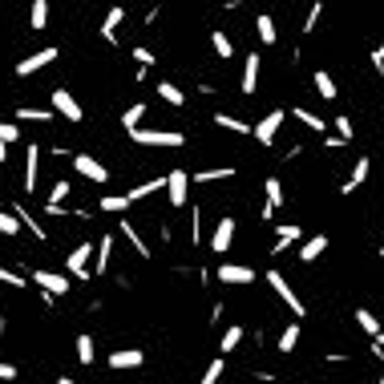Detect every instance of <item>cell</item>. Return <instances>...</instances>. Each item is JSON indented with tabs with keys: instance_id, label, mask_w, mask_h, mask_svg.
<instances>
[{
	"instance_id": "7",
	"label": "cell",
	"mask_w": 384,
	"mask_h": 384,
	"mask_svg": "<svg viewBox=\"0 0 384 384\" xmlns=\"http://www.w3.org/2000/svg\"><path fill=\"white\" fill-rule=\"evenodd\" d=\"M283 122H287V114L283 110H271L267 118H259V126H251V138H255L259 146H275V133H279Z\"/></svg>"
},
{
	"instance_id": "50",
	"label": "cell",
	"mask_w": 384,
	"mask_h": 384,
	"mask_svg": "<svg viewBox=\"0 0 384 384\" xmlns=\"http://www.w3.org/2000/svg\"><path fill=\"white\" fill-rule=\"evenodd\" d=\"M381 384H384V372H381Z\"/></svg>"
},
{
	"instance_id": "33",
	"label": "cell",
	"mask_w": 384,
	"mask_h": 384,
	"mask_svg": "<svg viewBox=\"0 0 384 384\" xmlns=\"http://www.w3.org/2000/svg\"><path fill=\"white\" fill-rule=\"evenodd\" d=\"M142 118H146V105H142V101H138V105H129L126 114H122V126H126V133L142 129Z\"/></svg>"
},
{
	"instance_id": "24",
	"label": "cell",
	"mask_w": 384,
	"mask_h": 384,
	"mask_svg": "<svg viewBox=\"0 0 384 384\" xmlns=\"http://www.w3.org/2000/svg\"><path fill=\"white\" fill-rule=\"evenodd\" d=\"M154 89H158V97H162L166 105H174V110H182V105H186V93L174 86V81H158Z\"/></svg>"
},
{
	"instance_id": "36",
	"label": "cell",
	"mask_w": 384,
	"mask_h": 384,
	"mask_svg": "<svg viewBox=\"0 0 384 384\" xmlns=\"http://www.w3.org/2000/svg\"><path fill=\"white\" fill-rule=\"evenodd\" d=\"M101 211H105V214H122V211H129V199H126V194H105V199H101Z\"/></svg>"
},
{
	"instance_id": "23",
	"label": "cell",
	"mask_w": 384,
	"mask_h": 384,
	"mask_svg": "<svg viewBox=\"0 0 384 384\" xmlns=\"http://www.w3.org/2000/svg\"><path fill=\"white\" fill-rule=\"evenodd\" d=\"M292 118H296V122H303L311 133H324V129L332 126V122H324L320 114H311V110H303V105H296V110H292Z\"/></svg>"
},
{
	"instance_id": "49",
	"label": "cell",
	"mask_w": 384,
	"mask_h": 384,
	"mask_svg": "<svg viewBox=\"0 0 384 384\" xmlns=\"http://www.w3.org/2000/svg\"><path fill=\"white\" fill-rule=\"evenodd\" d=\"M372 348H381V352H384V332L376 336V340H372Z\"/></svg>"
},
{
	"instance_id": "8",
	"label": "cell",
	"mask_w": 384,
	"mask_h": 384,
	"mask_svg": "<svg viewBox=\"0 0 384 384\" xmlns=\"http://www.w3.org/2000/svg\"><path fill=\"white\" fill-rule=\"evenodd\" d=\"M57 57H61V49H57V44H49V49H37L33 57L16 61V77H33V73H41L44 65H53Z\"/></svg>"
},
{
	"instance_id": "25",
	"label": "cell",
	"mask_w": 384,
	"mask_h": 384,
	"mask_svg": "<svg viewBox=\"0 0 384 384\" xmlns=\"http://www.w3.org/2000/svg\"><path fill=\"white\" fill-rule=\"evenodd\" d=\"M255 29H259V41H263V44H275V41H279V33H275V16H271V12H259V16H255Z\"/></svg>"
},
{
	"instance_id": "40",
	"label": "cell",
	"mask_w": 384,
	"mask_h": 384,
	"mask_svg": "<svg viewBox=\"0 0 384 384\" xmlns=\"http://www.w3.org/2000/svg\"><path fill=\"white\" fill-rule=\"evenodd\" d=\"M69 190H73V186H69L65 178H61V182H53V190H49V203H53V207H61V203L69 199Z\"/></svg>"
},
{
	"instance_id": "4",
	"label": "cell",
	"mask_w": 384,
	"mask_h": 384,
	"mask_svg": "<svg viewBox=\"0 0 384 384\" xmlns=\"http://www.w3.org/2000/svg\"><path fill=\"white\" fill-rule=\"evenodd\" d=\"M166 199H170L174 211H182L190 203V174L186 170H170L166 174Z\"/></svg>"
},
{
	"instance_id": "44",
	"label": "cell",
	"mask_w": 384,
	"mask_h": 384,
	"mask_svg": "<svg viewBox=\"0 0 384 384\" xmlns=\"http://www.w3.org/2000/svg\"><path fill=\"white\" fill-rule=\"evenodd\" d=\"M320 12H324V4H320V0H316V4H311V8H307V16H303V33H311V29H316V25H320Z\"/></svg>"
},
{
	"instance_id": "28",
	"label": "cell",
	"mask_w": 384,
	"mask_h": 384,
	"mask_svg": "<svg viewBox=\"0 0 384 384\" xmlns=\"http://www.w3.org/2000/svg\"><path fill=\"white\" fill-rule=\"evenodd\" d=\"M296 344H299V320H292V324L283 328V336H279V348H275V352L292 356V352H296Z\"/></svg>"
},
{
	"instance_id": "26",
	"label": "cell",
	"mask_w": 384,
	"mask_h": 384,
	"mask_svg": "<svg viewBox=\"0 0 384 384\" xmlns=\"http://www.w3.org/2000/svg\"><path fill=\"white\" fill-rule=\"evenodd\" d=\"M356 328H360V332H368L372 340H376V336L384 332V328H381V320H376V316H372L368 307H356Z\"/></svg>"
},
{
	"instance_id": "18",
	"label": "cell",
	"mask_w": 384,
	"mask_h": 384,
	"mask_svg": "<svg viewBox=\"0 0 384 384\" xmlns=\"http://www.w3.org/2000/svg\"><path fill=\"white\" fill-rule=\"evenodd\" d=\"M243 93H255L259 89V53H247V61H243V81H239Z\"/></svg>"
},
{
	"instance_id": "38",
	"label": "cell",
	"mask_w": 384,
	"mask_h": 384,
	"mask_svg": "<svg viewBox=\"0 0 384 384\" xmlns=\"http://www.w3.org/2000/svg\"><path fill=\"white\" fill-rule=\"evenodd\" d=\"M77 360H81V364H93V360H97V352H93V336H77Z\"/></svg>"
},
{
	"instance_id": "21",
	"label": "cell",
	"mask_w": 384,
	"mask_h": 384,
	"mask_svg": "<svg viewBox=\"0 0 384 384\" xmlns=\"http://www.w3.org/2000/svg\"><path fill=\"white\" fill-rule=\"evenodd\" d=\"M324 251H328V235H311V239L299 247V259H303V263H316Z\"/></svg>"
},
{
	"instance_id": "31",
	"label": "cell",
	"mask_w": 384,
	"mask_h": 384,
	"mask_svg": "<svg viewBox=\"0 0 384 384\" xmlns=\"http://www.w3.org/2000/svg\"><path fill=\"white\" fill-rule=\"evenodd\" d=\"M29 25L41 33V29H49V0H33V12H29Z\"/></svg>"
},
{
	"instance_id": "11",
	"label": "cell",
	"mask_w": 384,
	"mask_h": 384,
	"mask_svg": "<svg viewBox=\"0 0 384 384\" xmlns=\"http://www.w3.org/2000/svg\"><path fill=\"white\" fill-rule=\"evenodd\" d=\"M126 21V8L122 4H114L110 12H105V21H101V41L110 44V49H118V25Z\"/></svg>"
},
{
	"instance_id": "29",
	"label": "cell",
	"mask_w": 384,
	"mask_h": 384,
	"mask_svg": "<svg viewBox=\"0 0 384 384\" xmlns=\"http://www.w3.org/2000/svg\"><path fill=\"white\" fill-rule=\"evenodd\" d=\"M93 255H97V275H105V271H110V255H114V235H105V239L97 243Z\"/></svg>"
},
{
	"instance_id": "43",
	"label": "cell",
	"mask_w": 384,
	"mask_h": 384,
	"mask_svg": "<svg viewBox=\"0 0 384 384\" xmlns=\"http://www.w3.org/2000/svg\"><path fill=\"white\" fill-rule=\"evenodd\" d=\"M16 231H21V222L12 218V211H0V235H8V239H12Z\"/></svg>"
},
{
	"instance_id": "20",
	"label": "cell",
	"mask_w": 384,
	"mask_h": 384,
	"mask_svg": "<svg viewBox=\"0 0 384 384\" xmlns=\"http://www.w3.org/2000/svg\"><path fill=\"white\" fill-rule=\"evenodd\" d=\"M311 86H316V93H320L324 101H336V97H340V89H336V81H332V73H324V69H316Z\"/></svg>"
},
{
	"instance_id": "46",
	"label": "cell",
	"mask_w": 384,
	"mask_h": 384,
	"mask_svg": "<svg viewBox=\"0 0 384 384\" xmlns=\"http://www.w3.org/2000/svg\"><path fill=\"white\" fill-rule=\"evenodd\" d=\"M372 69H376V73L384 77V41L376 44V49H372Z\"/></svg>"
},
{
	"instance_id": "3",
	"label": "cell",
	"mask_w": 384,
	"mask_h": 384,
	"mask_svg": "<svg viewBox=\"0 0 384 384\" xmlns=\"http://www.w3.org/2000/svg\"><path fill=\"white\" fill-rule=\"evenodd\" d=\"M53 114H57V118H65V122H81V118H86L81 101H77V97H73L65 86L53 89Z\"/></svg>"
},
{
	"instance_id": "39",
	"label": "cell",
	"mask_w": 384,
	"mask_h": 384,
	"mask_svg": "<svg viewBox=\"0 0 384 384\" xmlns=\"http://www.w3.org/2000/svg\"><path fill=\"white\" fill-rule=\"evenodd\" d=\"M129 57L138 61V69H150V65H154V53H150L146 44H133V49H129Z\"/></svg>"
},
{
	"instance_id": "32",
	"label": "cell",
	"mask_w": 384,
	"mask_h": 384,
	"mask_svg": "<svg viewBox=\"0 0 384 384\" xmlns=\"http://www.w3.org/2000/svg\"><path fill=\"white\" fill-rule=\"evenodd\" d=\"M57 114L53 110H33V105H21L16 110V122H53Z\"/></svg>"
},
{
	"instance_id": "45",
	"label": "cell",
	"mask_w": 384,
	"mask_h": 384,
	"mask_svg": "<svg viewBox=\"0 0 384 384\" xmlns=\"http://www.w3.org/2000/svg\"><path fill=\"white\" fill-rule=\"evenodd\" d=\"M16 138H21L16 122H0V146H8V142H16Z\"/></svg>"
},
{
	"instance_id": "47",
	"label": "cell",
	"mask_w": 384,
	"mask_h": 384,
	"mask_svg": "<svg viewBox=\"0 0 384 384\" xmlns=\"http://www.w3.org/2000/svg\"><path fill=\"white\" fill-rule=\"evenodd\" d=\"M16 376H21L16 364H4V360H0V381H16Z\"/></svg>"
},
{
	"instance_id": "5",
	"label": "cell",
	"mask_w": 384,
	"mask_h": 384,
	"mask_svg": "<svg viewBox=\"0 0 384 384\" xmlns=\"http://www.w3.org/2000/svg\"><path fill=\"white\" fill-rule=\"evenodd\" d=\"M29 283H37L44 296H53V299H61V296H69V279L61 275V271H44V267H37L33 271V279Z\"/></svg>"
},
{
	"instance_id": "15",
	"label": "cell",
	"mask_w": 384,
	"mask_h": 384,
	"mask_svg": "<svg viewBox=\"0 0 384 384\" xmlns=\"http://www.w3.org/2000/svg\"><path fill=\"white\" fill-rule=\"evenodd\" d=\"M368 174H372V162H368V158H356V166H352V174H348V182L340 186V194H356V190L368 182Z\"/></svg>"
},
{
	"instance_id": "17",
	"label": "cell",
	"mask_w": 384,
	"mask_h": 384,
	"mask_svg": "<svg viewBox=\"0 0 384 384\" xmlns=\"http://www.w3.org/2000/svg\"><path fill=\"white\" fill-rule=\"evenodd\" d=\"M118 227H122V235H126V239H129V247H133V255H142V259H150V255H154V251L146 247V239L138 235V227H133L129 218H118Z\"/></svg>"
},
{
	"instance_id": "35",
	"label": "cell",
	"mask_w": 384,
	"mask_h": 384,
	"mask_svg": "<svg viewBox=\"0 0 384 384\" xmlns=\"http://www.w3.org/2000/svg\"><path fill=\"white\" fill-rule=\"evenodd\" d=\"M222 372H227V356H218V360H211V364H207V372H203V381H199V384H218V381H222Z\"/></svg>"
},
{
	"instance_id": "27",
	"label": "cell",
	"mask_w": 384,
	"mask_h": 384,
	"mask_svg": "<svg viewBox=\"0 0 384 384\" xmlns=\"http://www.w3.org/2000/svg\"><path fill=\"white\" fill-rule=\"evenodd\" d=\"M211 122H214L218 129H227V133H251V126H247V122H239V118H231V114H222V110L214 114Z\"/></svg>"
},
{
	"instance_id": "16",
	"label": "cell",
	"mask_w": 384,
	"mask_h": 384,
	"mask_svg": "<svg viewBox=\"0 0 384 384\" xmlns=\"http://www.w3.org/2000/svg\"><path fill=\"white\" fill-rule=\"evenodd\" d=\"M37 178H41V146H29L25 150V190H37Z\"/></svg>"
},
{
	"instance_id": "9",
	"label": "cell",
	"mask_w": 384,
	"mask_h": 384,
	"mask_svg": "<svg viewBox=\"0 0 384 384\" xmlns=\"http://www.w3.org/2000/svg\"><path fill=\"white\" fill-rule=\"evenodd\" d=\"M73 170L81 174V178H89V182H97V186L110 182V170H105L97 158H89V154H73Z\"/></svg>"
},
{
	"instance_id": "34",
	"label": "cell",
	"mask_w": 384,
	"mask_h": 384,
	"mask_svg": "<svg viewBox=\"0 0 384 384\" xmlns=\"http://www.w3.org/2000/svg\"><path fill=\"white\" fill-rule=\"evenodd\" d=\"M239 344H243V328H239V324H231V328L222 332V340H218V348H222V356H227V352H235Z\"/></svg>"
},
{
	"instance_id": "22",
	"label": "cell",
	"mask_w": 384,
	"mask_h": 384,
	"mask_svg": "<svg viewBox=\"0 0 384 384\" xmlns=\"http://www.w3.org/2000/svg\"><path fill=\"white\" fill-rule=\"evenodd\" d=\"M263 194H267V207H271V211H279V207L287 203V194H283V182H279L275 174H271V178L263 182Z\"/></svg>"
},
{
	"instance_id": "13",
	"label": "cell",
	"mask_w": 384,
	"mask_h": 384,
	"mask_svg": "<svg viewBox=\"0 0 384 384\" xmlns=\"http://www.w3.org/2000/svg\"><path fill=\"white\" fill-rule=\"evenodd\" d=\"M214 275H218V283H255V271L243 263H222Z\"/></svg>"
},
{
	"instance_id": "1",
	"label": "cell",
	"mask_w": 384,
	"mask_h": 384,
	"mask_svg": "<svg viewBox=\"0 0 384 384\" xmlns=\"http://www.w3.org/2000/svg\"><path fill=\"white\" fill-rule=\"evenodd\" d=\"M129 142H138V146H162V150H178V146H186V133L182 129H133L129 133Z\"/></svg>"
},
{
	"instance_id": "6",
	"label": "cell",
	"mask_w": 384,
	"mask_h": 384,
	"mask_svg": "<svg viewBox=\"0 0 384 384\" xmlns=\"http://www.w3.org/2000/svg\"><path fill=\"white\" fill-rule=\"evenodd\" d=\"M97 247L93 243H77L69 255H65V271L73 275V279H93V271H89V255H93Z\"/></svg>"
},
{
	"instance_id": "37",
	"label": "cell",
	"mask_w": 384,
	"mask_h": 384,
	"mask_svg": "<svg viewBox=\"0 0 384 384\" xmlns=\"http://www.w3.org/2000/svg\"><path fill=\"white\" fill-rule=\"evenodd\" d=\"M211 44H214V53H218L222 61H231V57H235V44H231L227 33H211Z\"/></svg>"
},
{
	"instance_id": "48",
	"label": "cell",
	"mask_w": 384,
	"mask_h": 384,
	"mask_svg": "<svg viewBox=\"0 0 384 384\" xmlns=\"http://www.w3.org/2000/svg\"><path fill=\"white\" fill-rule=\"evenodd\" d=\"M57 384H81V381H73V376H57Z\"/></svg>"
},
{
	"instance_id": "14",
	"label": "cell",
	"mask_w": 384,
	"mask_h": 384,
	"mask_svg": "<svg viewBox=\"0 0 384 384\" xmlns=\"http://www.w3.org/2000/svg\"><path fill=\"white\" fill-rule=\"evenodd\" d=\"M299 239H303V227H299V222H283V227L275 231V247H271V255H283V251H287L292 243H299Z\"/></svg>"
},
{
	"instance_id": "2",
	"label": "cell",
	"mask_w": 384,
	"mask_h": 384,
	"mask_svg": "<svg viewBox=\"0 0 384 384\" xmlns=\"http://www.w3.org/2000/svg\"><path fill=\"white\" fill-rule=\"evenodd\" d=\"M263 279H267V287H271L275 296H279L283 303H287V307H292V316H296V320H299V316H307V307H303V299L296 296V287H292V283H287V279H283V275H279L275 267H271V271H267Z\"/></svg>"
},
{
	"instance_id": "12",
	"label": "cell",
	"mask_w": 384,
	"mask_h": 384,
	"mask_svg": "<svg viewBox=\"0 0 384 384\" xmlns=\"http://www.w3.org/2000/svg\"><path fill=\"white\" fill-rule=\"evenodd\" d=\"M146 364V352L142 348H118V352H110V368H142Z\"/></svg>"
},
{
	"instance_id": "41",
	"label": "cell",
	"mask_w": 384,
	"mask_h": 384,
	"mask_svg": "<svg viewBox=\"0 0 384 384\" xmlns=\"http://www.w3.org/2000/svg\"><path fill=\"white\" fill-rule=\"evenodd\" d=\"M0 283H8V287H29V279H25L21 271H12V267H0Z\"/></svg>"
},
{
	"instance_id": "30",
	"label": "cell",
	"mask_w": 384,
	"mask_h": 384,
	"mask_svg": "<svg viewBox=\"0 0 384 384\" xmlns=\"http://www.w3.org/2000/svg\"><path fill=\"white\" fill-rule=\"evenodd\" d=\"M222 178H235V166H214V170H199V174H194V186H203V182H222Z\"/></svg>"
},
{
	"instance_id": "10",
	"label": "cell",
	"mask_w": 384,
	"mask_h": 384,
	"mask_svg": "<svg viewBox=\"0 0 384 384\" xmlns=\"http://www.w3.org/2000/svg\"><path fill=\"white\" fill-rule=\"evenodd\" d=\"M231 243H235V218H231V214H222V218H218V227H214V235H211V251H214V255H227V251H231Z\"/></svg>"
},
{
	"instance_id": "42",
	"label": "cell",
	"mask_w": 384,
	"mask_h": 384,
	"mask_svg": "<svg viewBox=\"0 0 384 384\" xmlns=\"http://www.w3.org/2000/svg\"><path fill=\"white\" fill-rule=\"evenodd\" d=\"M332 126H336V138H340V142H352V138H356V126H352V118H336Z\"/></svg>"
},
{
	"instance_id": "19",
	"label": "cell",
	"mask_w": 384,
	"mask_h": 384,
	"mask_svg": "<svg viewBox=\"0 0 384 384\" xmlns=\"http://www.w3.org/2000/svg\"><path fill=\"white\" fill-rule=\"evenodd\" d=\"M12 218H16V222H21V227H29V231H33V239H49V231H44L41 222H37V218H33V214H29V207H21V203H16V207H12Z\"/></svg>"
}]
</instances>
